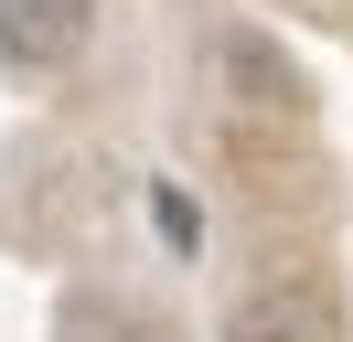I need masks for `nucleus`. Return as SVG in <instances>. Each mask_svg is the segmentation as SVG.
I'll return each instance as SVG.
<instances>
[{"label":"nucleus","mask_w":353,"mask_h":342,"mask_svg":"<svg viewBox=\"0 0 353 342\" xmlns=\"http://www.w3.org/2000/svg\"><path fill=\"white\" fill-rule=\"evenodd\" d=\"M225 342H343V299L321 278H257L225 310Z\"/></svg>","instance_id":"nucleus-1"},{"label":"nucleus","mask_w":353,"mask_h":342,"mask_svg":"<svg viewBox=\"0 0 353 342\" xmlns=\"http://www.w3.org/2000/svg\"><path fill=\"white\" fill-rule=\"evenodd\" d=\"M97 43V0H0V64L11 75H65Z\"/></svg>","instance_id":"nucleus-2"}]
</instances>
